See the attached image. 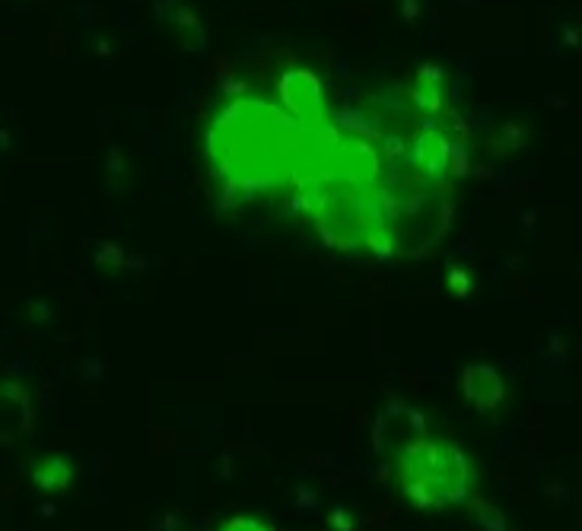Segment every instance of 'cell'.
Instances as JSON below:
<instances>
[{
    "label": "cell",
    "mask_w": 582,
    "mask_h": 531,
    "mask_svg": "<svg viewBox=\"0 0 582 531\" xmlns=\"http://www.w3.org/2000/svg\"><path fill=\"white\" fill-rule=\"evenodd\" d=\"M210 153L236 185L264 188L296 165V131L264 102H239L213 124Z\"/></svg>",
    "instance_id": "6da1fadb"
},
{
    "label": "cell",
    "mask_w": 582,
    "mask_h": 531,
    "mask_svg": "<svg viewBox=\"0 0 582 531\" xmlns=\"http://www.w3.org/2000/svg\"><path fill=\"white\" fill-rule=\"evenodd\" d=\"M401 484L417 506L436 509L464 496L468 468L458 449L417 439L401 455Z\"/></svg>",
    "instance_id": "7a4b0ae2"
},
{
    "label": "cell",
    "mask_w": 582,
    "mask_h": 531,
    "mask_svg": "<svg viewBox=\"0 0 582 531\" xmlns=\"http://www.w3.org/2000/svg\"><path fill=\"white\" fill-rule=\"evenodd\" d=\"M462 385H464V395H468L478 407L496 405V401H500V395H503V379L496 375V369L480 366V363H478V366H468V369H464Z\"/></svg>",
    "instance_id": "3957f363"
},
{
    "label": "cell",
    "mask_w": 582,
    "mask_h": 531,
    "mask_svg": "<svg viewBox=\"0 0 582 531\" xmlns=\"http://www.w3.org/2000/svg\"><path fill=\"white\" fill-rule=\"evenodd\" d=\"M284 92H286V102H290V108L296 115H318V86H315V80L309 74H296L290 76V80L284 83Z\"/></svg>",
    "instance_id": "277c9868"
},
{
    "label": "cell",
    "mask_w": 582,
    "mask_h": 531,
    "mask_svg": "<svg viewBox=\"0 0 582 531\" xmlns=\"http://www.w3.org/2000/svg\"><path fill=\"white\" fill-rule=\"evenodd\" d=\"M32 477H35V484L42 487V490H58V487H67L70 480V468L64 458H51V461H42L32 471Z\"/></svg>",
    "instance_id": "5b68a950"
},
{
    "label": "cell",
    "mask_w": 582,
    "mask_h": 531,
    "mask_svg": "<svg viewBox=\"0 0 582 531\" xmlns=\"http://www.w3.org/2000/svg\"><path fill=\"white\" fill-rule=\"evenodd\" d=\"M220 531H268L264 525L252 522V518H232V522H226Z\"/></svg>",
    "instance_id": "8992f818"
}]
</instances>
